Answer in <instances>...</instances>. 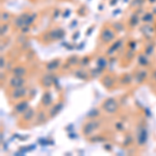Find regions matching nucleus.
Listing matches in <instances>:
<instances>
[{
    "label": "nucleus",
    "instance_id": "39448f33",
    "mask_svg": "<svg viewBox=\"0 0 156 156\" xmlns=\"http://www.w3.org/2000/svg\"><path fill=\"white\" fill-rule=\"evenodd\" d=\"M14 98H20L21 96H23V95L25 94V89L24 87H17V89H15L14 90Z\"/></svg>",
    "mask_w": 156,
    "mask_h": 156
},
{
    "label": "nucleus",
    "instance_id": "0eeeda50",
    "mask_svg": "<svg viewBox=\"0 0 156 156\" xmlns=\"http://www.w3.org/2000/svg\"><path fill=\"white\" fill-rule=\"evenodd\" d=\"M52 101V98L50 97V94H45L44 97H43V103L45 104V106H48V105L51 103Z\"/></svg>",
    "mask_w": 156,
    "mask_h": 156
},
{
    "label": "nucleus",
    "instance_id": "f03ea898",
    "mask_svg": "<svg viewBox=\"0 0 156 156\" xmlns=\"http://www.w3.org/2000/svg\"><path fill=\"white\" fill-rule=\"evenodd\" d=\"M101 37H102V40L105 43H108V42H110V41H112V40H114L115 34L112 32V30L109 29V28L103 29V31L101 34Z\"/></svg>",
    "mask_w": 156,
    "mask_h": 156
},
{
    "label": "nucleus",
    "instance_id": "20e7f679",
    "mask_svg": "<svg viewBox=\"0 0 156 156\" xmlns=\"http://www.w3.org/2000/svg\"><path fill=\"white\" fill-rule=\"evenodd\" d=\"M14 80H15V81H12H12H11V85H12V87H21V85L24 83V80L22 79V78H19V76H17L16 78H14Z\"/></svg>",
    "mask_w": 156,
    "mask_h": 156
},
{
    "label": "nucleus",
    "instance_id": "7ed1b4c3",
    "mask_svg": "<svg viewBox=\"0 0 156 156\" xmlns=\"http://www.w3.org/2000/svg\"><path fill=\"white\" fill-rule=\"evenodd\" d=\"M96 122H95V121H92V122L87 123V124L84 126V133H87V134H89V133H92L93 131H94V130L97 128V123Z\"/></svg>",
    "mask_w": 156,
    "mask_h": 156
},
{
    "label": "nucleus",
    "instance_id": "6e6552de",
    "mask_svg": "<svg viewBox=\"0 0 156 156\" xmlns=\"http://www.w3.org/2000/svg\"><path fill=\"white\" fill-rule=\"evenodd\" d=\"M155 81H156V72H155Z\"/></svg>",
    "mask_w": 156,
    "mask_h": 156
},
{
    "label": "nucleus",
    "instance_id": "f257e3e1",
    "mask_svg": "<svg viewBox=\"0 0 156 156\" xmlns=\"http://www.w3.org/2000/svg\"><path fill=\"white\" fill-rule=\"evenodd\" d=\"M103 108L106 110L107 112L112 114V112H115L118 108L117 102L112 99H107L105 102H103Z\"/></svg>",
    "mask_w": 156,
    "mask_h": 156
},
{
    "label": "nucleus",
    "instance_id": "423d86ee",
    "mask_svg": "<svg viewBox=\"0 0 156 156\" xmlns=\"http://www.w3.org/2000/svg\"><path fill=\"white\" fill-rule=\"evenodd\" d=\"M12 73H14L16 76H21V75H24L25 74V69L22 67H17L12 70Z\"/></svg>",
    "mask_w": 156,
    "mask_h": 156
}]
</instances>
